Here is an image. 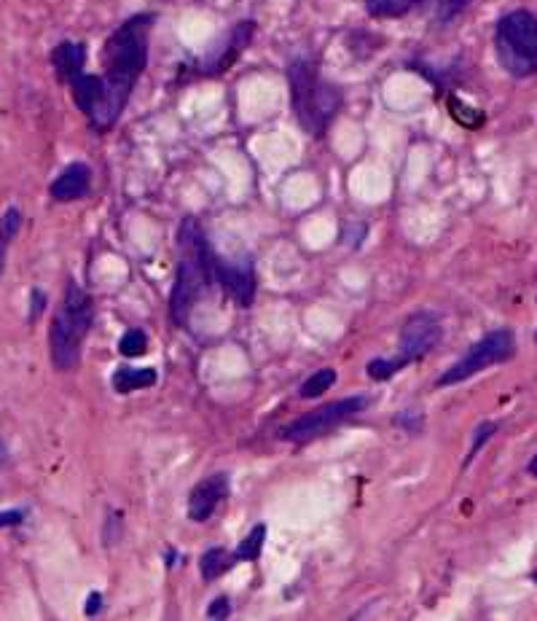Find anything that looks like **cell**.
Segmentation results:
<instances>
[{
  "label": "cell",
  "instance_id": "1",
  "mask_svg": "<svg viewBox=\"0 0 537 621\" xmlns=\"http://www.w3.org/2000/svg\"><path fill=\"white\" fill-rule=\"evenodd\" d=\"M154 14H135L124 19L103 46V103L89 116L97 132L113 130L124 116L129 97L135 92L137 81L148 65V49H151V30H154Z\"/></svg>",
  "mask_w": 537,
  "mask_h": 621
},
{
  "label": "cell",
  "instance_id": "2",
  "mask_svg": "<svg viewBox=\"0 0 537 621\" xmlns=\"http://www.w3.org/2000/svg\"><path fill=\"white\" fill-rule=\"evenodd\" d=\"M178 275L172 283L170 291V320L172 326L188 328L191 323V312L197 307L202 296L215 288L210 280V269H207V251H210V240H207L205 229L194 216H186L178 226Z\"/></svg>",
  "mask_w": 537,
  "mask_h": 621
},
{
  "label": "cell",
  "instance_id": "3",
  "mask_svg": "<svg viewBox=\"0 0 537 621\" xmlns=\"http://www.w3.org/2000/svg\"><path fill=\"white\" fill-rule=\"evenodd\" d=\"M285 76H288L290 87V105H293L301 130L312 138H323L328 124L336 119L344 103L341 89L323 78L320 65L312 57H296L285 70Z\"/></svg>",
  "mask_w": 537,
  "mask_h": 621
},
{
  "label": "cell",
  "instance_id": "4",
  "mask_svg": "<svg viewBox=\"0 0 537 621\" xmlns=\"http://www.w3.org/2000/svg\"><path fill=\"white\" fill-rule=\"evenodd\" d=\"M94 323V299L70 277L65 283L60 310L49 326V353L57 371L76 369L81 363V347Z\"/></svg>",
  "mask_w": 537,
  "mask_h": 621
},
{
  "label": "cell",
  "instance_id": "5",
  "mask_svg": "<svg viewBox=\"0 0 537 621\" xmlns=\"http://www.w3.org/2000/svg\"><path fill=\"white\" fill-rule=\"evenodd\" d=\"M495 54L500 68L513 78L537 73V17L529 9H513L497 19Z\"/></svg>",
  "mask_w": 537,
  "mask_h": 621
},
{
  "label": "cell",
  "instance_id": "6",
  "mask_svg": "<svg viewBox=\"0 0 537 621\" xmlns=\"http://www.w3.org/2000/svg\"><path fill=\"white\" fill-rule=\"evenodd\" d=\"M444 339V326L435 312L419 310L406 318L398 334V355L395 358H374L366 363V374L371 380L384 382L395 377L398 371L411 366L414 361H422L425 355H430L435 347L441 345Z\"/></svg>",
  "mask_w": 537,
  "mask_h": 621
},
{
  "label": "cell",
  "instance_id": "7",
  "mask_svg": "<svg viewBox=\"0 0 537 621\" xmlns=\"http://www.w3.org/2000/svg\"><path fill=\"white\" fill-rule=\"evenodd\" d=\"M513 355H516V334H513L511 328H495V331L484 334L478 342H473L468 353L462 355L457 363H452V366L435 380V388H452V385H460V382L476 377L481 371L511 361Z\"/></svg>",
  "mask_w": 537,
  "mask_h": 621
},
{
  "label": "cell",
  "instance_id": "8",
  "mask_svg": "<svg viewBox=\"0 0 537 621\" xmlns=\"http://www.w3.org/2000/svg\"><path fill=\"white\" fill-rule=\"evenodd\" d=\"M368 409V396H350L339 398V401H328V404L317 406L312 412L301 414L296 420H290L288 425L280 428V439L288 444H309V441L320 439L325 433H331L333 428H339L352 417H358L360 412Z\"/></svg>",
  "mask_w": 537,
  "mask_h": 621
},
{
  "label": "cell",
  "instance_id": "9",
  "mask_svg": "<svg viewBox=\"0 0 537 621\" xmlns=\"http://www.w3.org/2000/svg\"><path fill=\"white\" fill-rule=\"evenodd\" d=\"M210 277H213L215 288H221L223 294L231 296L237 307L248 310L250 304L256 302V267H253V259L245 256V259H226L221 253L210 251Z\"/></svg>",
  "mask_w": 537,
  "mask_h": 621
},
{
  "label": "cell",
  "instance_id": "10",
  "mask_svg": "<svg viewBox=\"0 0 537 621\" xmlns=\"http://www.w3.org/2000/svg\"><path fill=\"white\" fill-rule=\"evenodd\" d=\"M256 35V22L253 19H245V22H237L231 27V33L226 35V44L221 49H215L205 62H202V73L205 76H221L226 70L239 60V54L245 52Z\"/></svg>",
  "mask_w": 537,
  "mask_h": 621
},
{
  "label": "cell",
  "instance_id": "11",
  "mask_svg": "<svg viewBox=\"0 0 537 621\" xmlns=\"http://www.w3.org/2000/svg\"><path fill=\"white\" fill-rule=\"evenodd\" d=\"M229 495V474H210L199 484H194V490L188 495V519L191 522H207L213 517L218 503Z\"/></svg>",
  "mask_w": 537,
  "mask_h": 621
},
{
  "label": "cell",
  "instance_id": "12",
  "mask_svg": "<svg viewBox=\"0 0 537 621\" xmlns=\"http://www.w3.org/2000/svg\"><path fill=\"white\" fill-rule=\"evenodd\" d=\"M92 189V167L86 162H70L49 186L54 202H76Z\"/></svg>",
  "mask_w": 537,
  "mask_h": 621
},
{
  "label": "cell",
  "instance_id": "13",
  "mask_svg": "<svg viewBox=\"0 0 537 621\" xmlns=\"http://www.w3.org/2000/svg\"><path fill=\"white\" fill-rule=\"evenodd\" d=\"M86 46L81 41H62L52 49V68L62 84H70L73 78L84 73Z\"/></svg>",
  "mask_w": 537,
  "mask_h": 621
},
{
  "label": "cell",
  "instance_id": "14",
  "mask_svg": "<svg viewBox=\"0 0 537 621\" xmlns=\"http://www.w3.org/2000/svg\"><path fill=\"white\" fill-rule=\"evenodd\" d=\"M103 76H94V73H81L78 78L70 81V95L73 103L86 113V119L97 111V105L103 103Z\"/></svg>",
  "mask_w": 537,
  "mask_h": 621
},
{
  "label": "cell",
  "instance_id": "15",
  "mask_svg": "<svg viewBox=\"0 0 537 621\" xmlns=\"http://www.w3.org/2000/svg\"><path fill=\"white\" fill-rule=\"evenodd\" d=\"M156 380H159V371L145 366V369H137V366H119L113 371L111 385L116 393L127 396V393H135V390L154 388Z\"/></svg>",
  "mask_w": 537,
  "mask_h": 621
},
{
  "label": "cell",
  "instance_id": "16",
  "mask_svg": "<svg viewBox=\"0 0 537 621\" xmlns=\"http://www.w3.org/2000/svg\"><path fill=\"white\" fill-rule=\"evenodd\" d=\"M234 565H237L234 552H226L221 546H213V549H207V552L199 557V573H202V578H205L207 584H213L215 578H221L223 573H229Z\"/></svg>",
  "mask_w": 537,
  "mask_h": 621
},
{
  "label": "cell",
  "instance_id": "17",
  "mask_svg": "<svg viewBox=\"0 0 537 621\" xmlns=\"http://www.w3.org/2000/svg\"><path fill=\"white\" fill-rule=\"evenodd\" d=\"M422 6H427V0H366L368 17L374 19H403Z\"/></svg>",
  "mask_w": 537,
  "mask_h": 621
},
{
  "label": "cell",
  "instance_id": "18",
  "mask_svg": "<svg viewBox=\"0 0 537 621\" xmlns=\"http://www.w3.org/2000/svg\"><path fill=\"white\" fill-rule=\"evenodd\" d=\"M264 541H266V525L264 522H258V525L242 538V544L234 549L237 562H256L258 557H261V552H264Z\"/></svg>",
  "mask_w": 537,
  "mask_h": 621
},
{
  "label": "cell",
  "instance_id": "19",
  "mask_svg": "<svg viewBox=\"0 0 537 621\" xmlns=\"http://www.w3.org/2000/svg\"><path fill=\"white\" fill-rule=\"evenodd\" d=\"M333 385H336V369H320V371H315L312 377H307V380L301 382L299 396L301 398H320L323 393H328Z\"/></svg>",
  "mask_w": 537,
  "mask_h": 621
},
{
  "label": "cell",
  "instance_id": "20",
  "mask_svg": "<svg viewBox=\"0 0 537 621\" xmlns=\"http://www.w3.org/2000/svg\"><path fill=\"white\" fill-rule=\"evenodd\" d=\"M119 353L124 358H143L148 353V334L143 328H127L119 339Z\"/></svg>",
  "mask_w": 537,
  "mask_h": 621
},
{
  "label": "cell",
  "instance_id": "21",
  "mask_svg": "<svg viewBox=\"0 0 537 621\" xmlns=\"http://www.w3.org/2000/svg\"><path fill=\"white\" fill-rule=\"evenodd\" d=\"M427 6L433 9V19L438 25H449L452 19H457L468 9L470 0H427Z\"/></svg>",
  "mask_w": 537,
  "mask_h": 621
},
{
  "label": "cell",
  "instance_id": "22",
  "mask_svg": "<svg viewBox=\"0 0 537 621\" xmlns=\"http://www.w3.org/2000/svg\"><path fill=\"white\" fill-rule=\"evenodd\" d=\"M19 229H22V213H19V207H9V210L0 216V242L9 248L11 240L19 234Z\"/></svg>",
  "mask_w": 537,
  "mask_h": 621
},
{
  "label": "cell",
  "instance_id": "23",
  "mask_svg": "<svg viewBox=\"0 0 537 621\" xmlns=\"http://www.w3.org/2000/svg\"><path fill=\"white\" fill-rule=\"evenodd\" d=\"M497 428H500V423H492V420H489V423H481V425H478L476 431H473V441H470L468 458H465V463H470V460L476 458L478 452L484 449L486 441H489V439H492V436H495Z\"/></svg>",
  "mask_w": 537,
  "mask_h": 621
},
{
  "label": "cell",
  "instance_id": "24",
  "mask_svg": "<svg viewBox=\"0 0 537 621\" xmlns=\"http://www.w3.org/2000/svg\"><path fill=\"white\" fill-rule=\"evenodd\" d=\"M393 423L398 425V428H403V431L419 433L422 431V425H425V414L419 412V409H403V412L395 414Z\"/></svg>",
  "mask_w": 537,
  "mask_h": 621
},
{
  "label": "cell",
  "instance_id": "25",
  "mask_svg": "<svg viewBox=\"0 0 537 621\" xmlns=\"http://www.w3.org/2000/svg\"><path fill=\"white\" fill-rule=\"evenodd\" d=\"M229 616H231V603L226 595L215 597L213 603L207 605V619H229Z\"/></svg>",
  "mask_w": 537,
  "mask_h": 621
},
{
  "label": "cell",
  "instance_id": "26",
  "mask_svg": "<svg viewBox=\"0 0 537 621\" xmlns=\"http://www.w3.org/2000/svg\"><path fill=\"white\" fill-rule=\"evenodd\" d=\"M30 304H33V310H30V320H38L41 318V312L46 310V294H43L41 288H33V294H30Z\"/></svg>",
  "mask_w": 537,
  "mask_h": 621
},
{
  "label": "cell",
  "instance_id": "27",
  "mask_svg": "<svg viewBox=\"0 0 537 621\" xmlns=\"http://www.w3.org/2000/svg\"><path fill=\"white\" fill-rule=\"evenodd\" d=\"M19 522H25V511H22V509H9V511H0V527H11V525H19Z\"/></svg>",
  "mask_w": 537,
  "mask_h": 621
},
{
  "label": "cell",
  "instance_id": "28",
  "mask_svg": "<svg viewBox=\"0 0 537 621\" xmlns=\"http://www.w3.org/2000/svg\"><path fill=\"white\" fill-rule=\"evenodd\" d=\"M103 608V595L100 592H92V595L86 597V616H97Z\"/></svg>",
  "mask_w": 537,
  "mask_h": 621
},
{
  "label": "cell",
  "instance_id": "29",
  "mask_svg": "<svg viewBox=\"0 0 537 621\" xmlns=\"http://www.w3.org/2000/svg\"><path fill=\"white\" fill-rule=\"evenodd\" d=\"M527 474H529V476H535V479H537V455H535V458H532V460H529Z\"/></svg>",
  "mask_w": 537,
  "mask_h": 621
},
{
  "label": "cell",
  "instance_id": "30",
  "mask_svg": "<svg viewBox=\"0 0 537 621\" xmlns=\"http://www.w3.org/2000/svg\"><path fill=\"white\" fill-rule=\"evenodd\" d=\"M3 261H6V245L0 242V272H3Z\"/></svg>",
  "mask_w": 537,
  "mask_h": 621
},
{
  "label": "cell",
  "instance_id": "31",
  "mask_svg": "<svg viewBox=\"0 0 537 621\" xmlns=\"http://www.w3.org/2000/svg\"><path fill=\"white\" fill-rule=\"evenodd\" d=\"M172 565H175V552H167V568H172Z\"/></svg>",
  "mask_w": 537,
  "mask_h": 621
},
{
  "label": "cell",
  "instance_id": "32",
  "mask_svg": "<svg viewBox=\"0 0 537 621\" xmlns=\"http://www.w3.org/2000/svg\"><path fill=\"white\" fill-rule=\"evenodd\" d=\"M532 581H535V584H537V568H535V573H532Z\"/></svg>",
  "mask_w": 537,
  "mask_h": 621
},
{
  "label": "cell",
  "instance_id": "33",
  "mask_svg": "<svg viewBox=\"0 0 537 621\" xmlns=\"http://www.w3.org/2000/svg\"><path fill=\"white\" fill-rule=\"evenodd\" d=\"M535 342H537V331H535Z\"/></svg>",
  "mask_w": 537,
  "mask_h": 621
}]
</instances>
